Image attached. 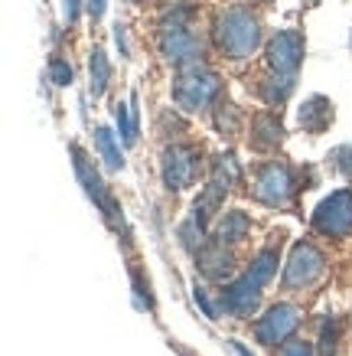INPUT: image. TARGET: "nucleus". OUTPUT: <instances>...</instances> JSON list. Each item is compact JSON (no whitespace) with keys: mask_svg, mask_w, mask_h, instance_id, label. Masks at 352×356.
I'll return each instance as SVG.
<instances>
[{"mask_svg":"<svg viewBox=\"0 0 352 356\" xmlns=\"http://www.w3.org/2000/svg\"><path fill=\"white\" fill-rule=\"evenodd\" d=\"M274 265H278V255L274 252H261L255 261V268L248 271L242 281H235L232 288L225 291V307L232 314H248L261 298V284H265L271 275H274Z\"/></svg>","mask_w":352,"mask_h":356,"instance_id":"nucleus-1","label":"nucleus"},{"mask_svg":"<svg viewBox=\"0 0 352 356\" xmlns=\"http://www.w3.org/2000/svg\"><path fill=\"white\" fill-rule=\"evenodd\" d=\"M258 40H261V33H258L255 17L248 10H242V7L228 10L222 20H219V46H222L232 59H245L258 46Z\"/></svg>","mask_w":352,"mask_h":356,"instance_id":"nucleus-2","label":"nucleus"},{"mask_svg":"<svg viewBox=\"0 0 352 356\" xmlns=\"http://www.w3.org/2000/svg\"><path fill=\"white\" fill-rule=\"evenodd\" d=\"M215 92H219V79L209 76V72H199V65H196L192 76H183L180 82H176V102H180L186 111L206 108L215 98Z\"/></svg>","mask_w":352,"mask_h":356,"instance_id":"nucleus-3","label":"nucleus"},{"mask_svg":"<svg viewBox=\"0 0 352 356\" xmlns=\"http://www.w3.org/2000/svg\"><path fill=\"white\" fill-rule=\"evenodd\" d=\"M352 226V193L340 190L317 209V229L326 236H342Z\"/></svg>","mask_w":352,"mask_h":356,"instance_id":"nucleus-4","label":"nucleus"},{"mask_svg":"<svg viewBox=\"0 0 352 356\" xmlns=\"http://www.w3.org/2000/svg\"><path fill=\"white\" fill-rule=\"evenodd\" d=\"M297 321H300L297 307H290V304H278V307H271V311H267V317L258 324V340H261L265 346L284 343V340L294 334Z\"/></svg>","mask_w":352,"mask_h":356,"instance_id":"nucleus-5","label":"nucleus"},{"mask_svg":"<svg viewBox=\"0 0 352 356\" xmlns=\"http://www.w3.org/2000/svg\"><path fill=\"white\" fill-rule=\"evenodd\" d=\"M163 56L170 63H180V65H196L199 59V43L186 26L180 23H167L163 26Z\"/></svg>","mask_w":352,"mask_h":356,"instance_id":"nucleus-6","label":"nucleus"},{"mask_svg":"<svg viewBox=\"0 0 352 356\" xmlns=\"http://www.w3.org/2000/svg\"><path fill=\"white\" fill-rule=\"evenodd\" d=\"M323 271V255L313 245H297L290 252L287 271H284V284L290 288H300V284H310Z\"/></svg>","mask_w":352,"mask_h":356,"instance_id":"nucleus-7","label":"nucleus"},{"mask_svg":"<svg viewBox=\"0 0 352 356\" xmlns=\"http://www.w3.org/2000/svg\"><path fill=\"white\" fill-rule=\"evenodd\" d=\"M196 173V154L190 147H170L163 154V184L170 190H183Z\"/></svg>","mask_w":352,"mask_h":356,"instance_id":"nucleus-8","label":"nucleus"},{"mask_svg":"<svg viewBox=\"0 0 352 356\" xmlns=\"http://www.w3.org/2000/svg\"><path fill=\"white\" fill-rule=\"evenodd\" d=\"M267 56H271V65L278 69V72H287V76H294L300 65V56H303V40H300L297 33H278L274 36V43H271V49H267Z\"/></svg>","mask_w":352,"mask_h":356,"instance_id":"nucleus-9","label":"nucleus"},{"mask_svg":"<svg viewBox=\"0 0 352 356\" xmlns=\"http://www.w3.org/2000/svg\"><path fill=\"white\" fill-rule=\"evenodd\" d=\"M258 196L267 206H284L290 196V173L284 167H278V163L265 167L261 177H258Z\"/></svg>","mask_w":352,"mask_h":356,"instance_id":"nucleus-10","label":"nucleus"},{"mask_svg":"<svg viewBox=\"0 0 352 356\" xmlns=\"http://www.w3.org/2000/svg\"><path fill=\"white\" fill-rule=\"evenodd\" d=\"M75 167H78V177H82V184H85V190H88V196H92V200H95L98 206H101V209H105V216L111 219L117 213L115 206H111V200H108V193H105V186H101V180H98V173L92 170V163H88V157L82 151H78V147H75Z\"/></svg>","mask_w":352,"mask_h":356,"instance_id":"nucleus-11","label":"nucleus"},{"mask_svg":"<svg viewBox=\"0 0 352 356\" xmlns=\"http://www.w3.org/2000/svg\"><path fill=\"white\" fill-rule=\"evenodd\" d=\"M330 121H333V105L326 102V98H310L307 105H303V111H300V124H303L310 134L326 131Z\"/></svg>","mask_w":352,"mask_h":356,"instance_id":"nucleus-12","label":"nucleus"},{"mask_svg":"<svg viewBox=\"0 0 352 356\" xmlns=\"http://www.w3.org/2000/svg\"><path fill=\"white\" fill-rule=\"evenodd\" d=\"M108 76H111V65H108L105 53H101V49H95V53H92V95H95V98L105 92Z\"/></svg>","mask_w":352,"mask_h":356,"instance_id":"nucleus-13","label":"nucleus"},{"mask_svg":"<svg viewBox=\"0 0 352 356\" xmlns=\"http://www.w3.org/2000/svg\"><path fill=\"white\" fill-rule=\"evenodd\" d=\"M95 138H98V147H101V157H105V163L111 167V170H117L121 167V151H117V144H115V134L108 128H98L95 131Z\"/></svg>","mask_w":352,"mask_h":356,"instance_id":"nucleus-14","label":"nucleus"},{"mask_svg":"<svg viewBox=\"0 0 352 356\" xmlns=\"http://www.w3.org/2000/svg\"><path fill=\"white\" fill-rule=\"evenodd\" d=\"M248 229V219L242 216V213H232V216H225V222L219 226V238H228V242H235V238H242Z\"/></svg>","mask_w":352,"mask_h":356,"instance_id":"nucleus-15","label":"nucleus"},{"mask_svg":"<svg viewBox=\"0 0 352 356\" xmlns=\"http://www.w3.org/2000/svg\"><path fill=\"white\" fill-rule=\"evenodd\" d=\"M49 72H53V82H56V86H69V82H72V69H69L62 59H56V63L49 65Z\"/></svg>","mask_w":352,"mask_h":356,"instance_id":"nucleus-16","label":"nucleus"},{"mask_svg":"<svg viewBox=\"0 0 352 356\" xmlns=\"http://www.w3.org/2000/svg\"><path fill=\"white\" fill-rule=\"evenodd\" d=\"M333 157L340 161V163H336V167H340L342 173H352V147H340V151L333 154Z\"/></svg>","mask_w":352,"mask_h":356,"instance_id":"nucleus-17","label":"nucleus"},{"mask_svg":"<svg viewBox=\"0 0 352 356\" xmlns=\"http://www.w3.org/2000/svg\"><path fill=\"white\" fill-rule=\"evenodd\" d=\"M280 356H313V350H310L307 343H290L287 350H284V353Z\"/></svg>","mask_w":352,"mask_h":356,"instance_id":"nucleus-18","label":"nucleus"},{"mask_svg":"<svg viewBox=\"0 0 352 356\" xmlns=\"http://www.w3.org/2000/svg\"><path fill=\"white\" fill-rule=\"evenodd\" d=\"M88 13H92L95 20H101V17H105V0H88Z\"/></svg>","mask_w":352,"mask_h":356,"instance_id":"nucleus-19","label":"nucleus"},{"mask_svg":"<svg viewBox=\"0 0 352 356\" xmlns=\"http://www.w3.org/2000/svg\"><path fill=\"white\" fill-rule=\"evenodd\" d=\"M196 301L203 304V311L209 314V317H215V307H212V304H209V298H206V291H199V288H196Z\"/></svg>","mask_w":352,"mask_h":356,"instance_id":"nucleus-20","label":"nucleus"},{"mask_svg":"<svg viewBox=\"0 0 352 356\" xmlns=\"http://www.w3.org/2000/svg\"><path fill=\"white\" fill-rule=\"evenodd\" d=\"M75 17H78V0H65V20L75 23Z\"/></svg>","mask_w":352,"mask_h":356,"instance_id":"nucleus-21","label":"nucleus"}]
</instances>
